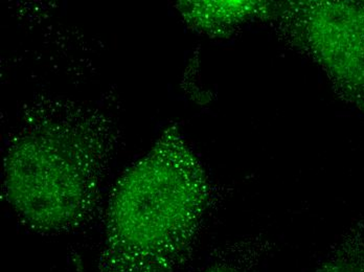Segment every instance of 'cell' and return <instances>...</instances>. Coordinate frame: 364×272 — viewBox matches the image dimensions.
<instances>
[{
    "label": "cell",
    "mask_w": 364,
    "mask_h": 272,
    "mask_svg": "<svg viewBox=\"0 0 364 272\" xmlns=\"http://www.w3.org/2000/svg\"><path fill=\"white\" fill-rule=\"evenodd\" d=\"M208 175L179 137H164L113 189L95 272H174L194 251Z\"/></svg>",
    "instance_id": "obj_1"
},
{
    "label": "cell",
    "mask_w": 364,
    "mask_h": 272,
    "mask_svg": "<svg viewBox=\"0 0 364 272\" xmlns=\"http://www.w3.org/2000/svg\"><path fill=\"white\" fill-rule=\"evenodd\" d=\"M102 170L101 157L82 143L24 141L15 146L6 161V197L36 231H68L92 212Z\"/></svg>",
    "instance_id": "obj_2"
},
{
    "label": "cell",
    "mask_w": 364,
    "mask_h": 272,
    "mask_svg": "<svg viewBox=\"0 0 364 272\" xmlns=\"http://www.w3.org/2000/svg\"><path fill=\"white\" fill-rule=\"evenodd\" d=\"M272 22L292 50L321 67L341 99L364 101V0L277 1Z\"/></svg>",
    "instance_id": "obj_3"
},
{
    "label": "cell",
    "mask_w": 364,
    "mask_h": 272,
    "mask_svg": "<svg viewBox=\"0 0 364 272\" xmlns=\"http://www.w3.org/2000/svg\"><path fill=\"white\" fill-rule=\"evenodd\" d=\"M277 1H183L181 13L197 30L208 34L225 35L250 22H272Z\"/></svg>",
    "instance_id": "obj_4"
},
{
    "label": "cell",
    "mask_w": 364,
    "mask_h": 272,
    "mask_svg": "<svg viewBox=\"0 0 364 272\" xmlns=\"http://www.w3.org/2000/svg\"><path fill=\"white\" fill-rule=\"evenodd\" d=\"M272 249V243L265 238L240 241L218 249L195 272H259Z\"/></svg>",
    "instance_id": "obj_5"
},
{
    "label": "cell",
    "mask_w": 364,
    "mask_h": 272,
    "mask_svg": "<svg viewBox=\"0 0 364 272\" xmlns=\"http://www.w3.org/2000/svg\"><path fill=\"white\" fill-rule=\"evenodd\" d=\"M314 272H364V214L343 234Z\"/></svg>",
    "instance_id": "obj_6"
},
{
    "label": "cell",
    "mask_w": 364,
    "mask_h": 272,
    "mask_svg": "<svg viewBox=\"0 0 364 272\" xmlns=\"http://www.w3.org/2000/svg\"><path fill=\"white\" fill-rule=\"evenodd\" d=\"M353 105L356 106V107L363 112L364 116V101L356 102V103L353 104Z\"/></svg>",
    "instance_id": "obj_7"
}]
</instances>
